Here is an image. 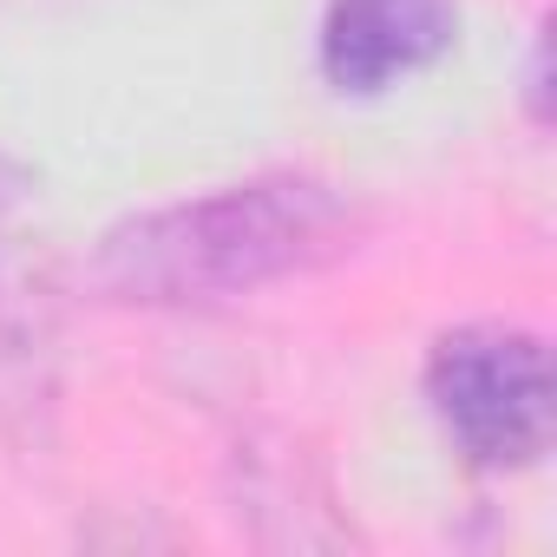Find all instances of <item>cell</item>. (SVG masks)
<instances>
[{
	"label": "cell",
	"instance_id": "cell-3",
	"mask_svg": "<svg viewBox=\"0 0 557 557\" xmlns=\"http://www.w3.org/2000/svg\"><path fill=\"white\" fill-rule=\"evenodd\" d=\"M459 34L453 0H335L322 21V73L342 92H387L433 66Z\"/></svg>",
	"mask_w": 557,
	"mask_h": 557
},
{
	"label": "cell",
	"instance_id": "cell-1",
	"mask_svg": "<svg viewBox=\"0 0 557 557\" xmlns=\"http://www.w3.org/2000/svg\"><path fill=\"white\" fill-rule=\"evenodd\" d=\"M348 249V210L315 177H256L99 236L92 283L119 302H216Z\"/></svg>",
	"mask_w": 557,
	"mask_h": 557
},
{
	"label": "cell",
	"instance_id": "cell-4",
	"mask_svg": "<svg viewBox=\"0 0 557 557\" xmlns=\"http://www.w3.org/2000/svg\"><path fill=\"white\" fill-rule=\"evenodd\" d=\"M21 184H27V177H21V171H14L8 158H0V210H8V203L21 197Z\"/></svg>",
	"mask_w": 557,
	"mask_h": 557
},
{
	"label": "cell",
	"instance_id": "cell-2",
	"mask_svg": "<svg viewBox=\"0 0 557 557\" xmlns=\"http://www.w3.org/2000/svg\"><path fill=\"white\" fill-rule=\"evenodd\" d=\"M426 400L472 466H531L550 446V355L524 329L472 322L433 342Z\"/></svg>",
	"mask_w": 557,
	"mask_h": 557
},
{
	"label": "cell",
	"instance_id": "cell-5",
	"mask_svg": "<svg viewBox=\"0 0 557 557\" xmlns=\"http://www.w3.org/2000/svg\"><path fill=\"white\" fill-rule=\"evenodd\" d=\"M0 302H8V275H0Z\"/></svg>",
	"mask_w": 557,
	"mask_h": 557
}]
</instances>
